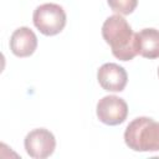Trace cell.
Returning <instances> with one entry per match:
<instances>
[{
    "label": "cell",
    "instance_id": "cell-3",
    "mask_svg": "<svg viewBox=\"0 0 159 159\" xmlns=\"http://www.w3.org/2000/svg\"><path fill=\"white\" fill-rule=\"evenodd\" d=\"M35 27L45 36H55L66 26V12L58 4L46 2L37 6L32 14Z\"/></svg>",
    "mask_w": 159,
    "mask_h": 159
},
{
    "label": "cell",
    "instance_id": "cell-5",
    "mask_svg": "<svg viewBox=\"0 0 159 159\" xmlns=\"http://www.w3.org/2000/svg\"><path fill=\"white\" fill-rule=\"evenodd\" d=\"M96 114L102 123L107 125H118L127 119L128 104L118 96H104L97 103Z\"/></svg>",
    "mask_w": 159,
    "mask_h": 159
},
{
    "label": "cell",
    "instance_id": "cell-10",
    "mask_svg": "<svg viewBox=\"0 0 159 159\" xmlns=\"http://www.w3.org/2000/svg\"><path fill=\"white\" fill-rule=\"evenodd\" d=\"M158 76H159V68H158Z\"/></svg>",
    "mask_w": 159,
    "mask_h": 159
},
{
    "label": "cell",
    "instance_id": "cell-9",
    "mask_svg": "<svg viewBox=\"0 0 159 159\" xmlns=\"http://www.w3.org/2000/svg\"><path fill=\"white\" fill-rule=\"evenodd\" d=\"M107 2L112 11L118 15H129L138 5V0H107Z\"/></svg>",
    "mask_w": 159,
    "mask_h": 159
},
{
    "label": "cell",
    "instance_id": "cell-1",
    "mask_svg": "<svg viewBox=\"0 0 159 159\" xmlns=\"http://www.w3.org/2000/svg\"><path fill=\"white\" fill-rule=\"evenodd\" d=\"M102 36L116 58L130 61L138 55L137 36L123 16L112 15L107 17L102 25Z\"/></svg>",
    "mask_w": 159,
    "mask_h": 159
},
{
    "label": "cell",
    "instance_id": "cell-7",
    "mask_svg": "<svg viewBox=\"0 0 159 159\" xmlns=\"http://www.w3.org/2000/svg\"><path fill=\"white\" fill-rule=\"evenodd\" d=\"M37 47V37L35 32L26 26L16 29L10 37V50L17 57L31 56Z\"/></svg>",
    "mask_w": 159,
    "mask_h": 159
},
{
    "label": "cell",
    "instance_id": "cell-4",
    "mask_svg": "<svg viewBox=\"0 0 159 159\" xmlns=\"http://www.w3.org/2000/svg\"><path fill=\"white\" fill-rule=\"evenodd\" d=\"M24 147L34 159H45L52 155L56 148L55 135L45 128H36L29 132L24 139Z\"/></svg>",
    "mask_w": 159,
    "mask_h": 159
},
{
    "label": "cell",
    "instance_id": "cell-8",
    "mask_svg": "<svg viewBox=\"0 0 159 159\" xmlns=\"http://www.w3.org/2000/svg\"><path fill=\"white\" fill-rule=\"evenodd\" d=\"M138 55L144 58L154 60L159 57V30L143 29L135 34Z\"/></svg>",
    "mask_w": 159,
    "mask_h": 159
},
{
    "label": "cell",
    "instance_id": "cell-2",
    "mask_svg": "<svg viewBox=\"0 0 159 159\" xmlns=\"http://www.w3.org/2000/svg\"><path fill=\"white\" fill-rule=\"evenodd\" d=\"M124 143L134 152H159V122L149 117L134 118L124 130Z\"/></svg>",
    "mask_w": 159,
    "mask_h": 159
},
{
    "label": "cell",
    "instance_id": "cell-6",
    "mask_svg": "<svg viewBox=\"0 0 159 159\" xmlns=\"http://www.w3.org/2000/svg\"><path fill=\"white\" fill-rule=\"evenodd\" d=\"M99 86L108 92H122L128 82L127 71L114 62L102 65L97 71Z\"/></svg>",
    "mask_w": 159,
    "mask_h": 159
}]
</instances>
